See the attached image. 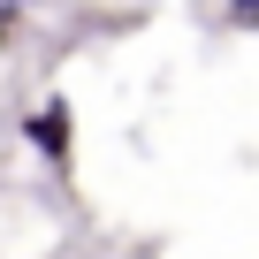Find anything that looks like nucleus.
Returning a JSON list of instances; mask_svg holds the SVG:
<instances>
[{
  "label": "nucleus",
  "mask_w": 259,
  "mask_h": 259,
  "mask_svg": "<svg viewBox=\"0 0 259 259\" xmlns=\"http://www.w3.org/2000/svg\"><path fill=\"white\" fill-rule=\"evenodd\" d=\"M221 16H229L236 31H259V0H221Z\"/></svg>",
  "instance_id": "nucleus-2"
},
{
  "label": "nucleus",
  "mask_w": 259,
  "mask_h": 259,
  "mask_svg": "<svg viewBox=\"0 0 259 259\" xmlns=\"http://www.w3.org/2000/svg\"><path fill=\"white\" fill-rule=\"evenodd\" d=\"M23 8H46V0H0V16H8V23H16Z\"/></svg>",
  "instance_id": "nucleus-3"
},
{
  "label": "nucleus",
  "mask_w": 259,
  "mask_h": 259,
  "mask_svg": "<svg viewBox=\"0 0 259 259\" xmlns=\"http://www.w3.org/2000/svg\"><path fill=\"white\" fill-rule=\"evenodd\" d=\"M0 46H8V16H0Z\"/></svg>",
  "instance_id": "nucleus-4"
},
{
  "label": "nucleus",
  "mask_w": 259,
  "mask_h": 259,
  "mask_svg": "<svg viewBox=\"0 0 259 259\" xmlns=\"http://www.w3.org/2000/svg\"><path fill=\"white\" fill-rule=\"evenodd\" d=\"M23 145L46 160V168H69V153H76V114H69V99L54 92V99H38L31 114H23Z\"/></svg>",
  "instance_id": "nucleus-1"
}]
</instances>
